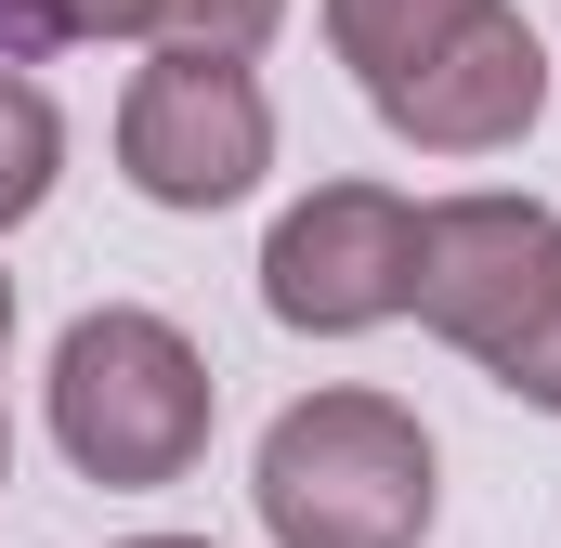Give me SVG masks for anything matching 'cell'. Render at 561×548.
I'll return each mask as SVG.
<instances>
[{"instance_id": "obj_1", "label": "cell", "mask_w": 561, "mask_h": 548, "mask_svg": "<svg viewBox=\"0 0 561 548\" xmlns=\"http://www.w3.org/2000/svg\"><path fill=\"white\" fill-rule=\"evenodd\" d=\"M444 353H470L510 406L561 418V209L549 196H431L419 209V287H405Z\"/></svg>"}, {"instance_id": "obj_2", "label": "cell", "mask_w": 561, "mask_h": 548, "mask_svg": "<svg viewBox=\"0 0 561 548\" xmlns=\"http://www.w3.org/2000/svg\"><path fill=\"white\" fill-rule=\"evenodd\" d=\"M249 510L275 548H419L444 523V457H431L419 406L340 379V392L275 406L249 457Z\"/></svg>"}, {"instance_id": "obj_3", "label": "cell", "mask_w": 561, "mask_h": 548, "mask_svg": "<svg viewBox=\"0 0 561 548\" xmlns=\"http://www.w3.org/2000/svg\"><path fill=\"white\" fill-rule=\"evenodd\" d=\"M53 444H66V470L79 483H105V496H157V483H183L196 457H209V418H222V379H209V353L170 327V313H144V300H105V313H79L66 340H53Z\"/></svg>"}, {"instance_id": "obj_4", "label": "cell", "mask_w": 561, "mask_h": 548, "mask_svg": "<svg viewBox=\"0 0 561 548\" xmlns=\"http://www.w3.org/2000/svg\"><path fill=\"white\" fill-rule=\"evenodd\" d=\"M262 170H275L262 66H222V53H144L131 66V92H118V183L144 209L209 222V209L262 196Z\"/></svg>"}, {"instance_id": "obj_5", "label": "cell", "mask_w": 561, "mask_h": 548, "mask_svg": "<svg viewBox=\"0 0 561 548\" xmlns=\"http://www.w3.org/2000/svg\"><path fill=\"white\" fill-rule=\"evenodd\" d=\"M419 287V196L392 183H313L262 236V313L287 340H366Z\"/></svg>"}, {"instance_id": "obj_6", "label": "cell", "mask_w": 561, "mask_h": 548, "mask_svg": "<svg viewBox=\"0 0 561 548\" xmlns=\"http://www.w3.org/2000/svg\"><path fill=\"white\" fill-rule=\"evenodd\" d=\"M536 118H549V39H536L510 0H496V13H470L419 79L379 105V132L419 144V157H510Z\"/></svg>"}, {"instance_id": "obj_7", "label": "cell", "mask_w": 561, "mask_h": 548, "mask_svg": "<svg viewBox=\"0 0 561 548\" xmlns=\"http://www.w3.org/2000/svg\"><path fill=\"white\" fill-rule=\"evenodd\" d=\"M313 13H327V53L353 66V92H366V105H392L431 53H444L470 13H496V0H313Z\"/></svg>"}, {"instance_id": "obj_8", "label": "cell", "mask_w": 561, "mask_h": 548, "mask_svg": "<svg viewBox=\"0 0 561 548\" xmlns=\"http://www.w3.org/2000/svg\"><path fill=\"white\" fill-rule=\"evenodd\" d=\"M53 183H66V118H53V92H39L26 66H0V236L39 222Z\"/></svg>"}, {"instance_id": "obj_9", "label": "cell", "mask_w": 561, "mask_h": 548, "mask_svg": "<svg viewBox=\"0 0 561 548\" xmlns=\"http://www.w3.org/2000/svg\"><path fill=\"white\" fill-rule=\"evenodd\" d=\"M92 39L157 53V0H0V53H92Z\"/></svg>"}, {"instance_id": "obj_10", "label": "cell", "mask_w": 561, "mask_h": 548, "mask_svg": "<svg viewBox=\"0 0 561 548\" xmlns=\"http://www.w3.org/2000/svg\"><path fill=\"white\" fill-rule=\"evenodd\" d=\"M275 26H287V0H157V53H222V66H249Z\"/></svg>"}, {"instance_id": "obj_11", "label": "cell", "mask_w": 561, "mask_h": 548, "mask_svg": "<svg viewBox=\"0 0 561 548\" xmlns=\"http://www.w3.org/2000/svg\"><path fill=\"white\" fill-rule=\"evenodd\" d=\"M118 548H209V536H118Z\"/></svg>"}, {"instance_id": "obj_12", "label": "cell", "mask_w": 561, "mask_h": 548, "mask_svg": "<svg viewBox=\"0 0 561 548\" xmlns=\"http://www.w3.org/2000/svg\"><path fill=\"white\" fill-rule=\"evenodd\" d=\"M0 353H13V274H0Z\"/></svg>"}, {"instance_id": "obj_13", "label": "cell", "mask_w": 561, "mask_h": 548, "mask_svg": "<svg viewBox=\"0 0 561 548\" xmlns=\"http://www.w3.org/2000/svg\"><path fill=\"white\" fill-rule=\"evenodd\" d=\"M0 483H13V406H0Z\"/></svg>"}]
</instances>
